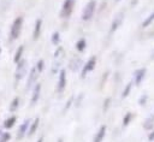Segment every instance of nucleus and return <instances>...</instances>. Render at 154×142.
<instances>
[{
    "mask_svg": "<svg viewBox=\"0 0 154 142\" xmlns=\"http://www.w3.org/2000/svg\"><path fill=\"white\" fill-rule=\"evenodd\" d=\"M22 28H23V17L18 16L14 18V20L11 25V29H10V40L11 41H16L19 37Z\"/></svg>",
    "mask_w": 154,
    "mask_h": 142,
    "instance_id": "f257e3e1",
    "label": "nucleus"
},
{
    "mask_svg": "<svg viewBox=\"0 0 154 142\" xmlns=\"http://www.w3.org/2000/svg\"><path fill=\"white\" fill-rule=\"evenodd\" d=\"M28 73V61L25 59H22L16 64V70H14V81L19 82L22 81L25 75Z\"/></svg>",
    "mask_w": 154,
    "mask_h": 142,
    "instance_id": "f03ea898",
    "label": "nucleus"
},
{
    "mask_svg": "<svg viewBox=\"0 0 154 142\" xmlns=\"http://www.w3.org/2000/svg\"><path fill=\"white\" fill-rule=\"evenodd\" d=\"M95 8H96V1H95V0H89V2H88V4L84 6V8H83L82 19H83V20H89V19H91V17L94 16Z\"/></svg>",
    "mask_w": 154,
    "mask_h": 142,
    "instance_id": "7ed1b4c3",
    "label": "nucleus"
},
{
    "mask_svg": "<svg viewBox=\"0 0 154 142\" xmlns=\"http://www.w3.org/2000/svg\"><path fill=\"white\" fill-rule=\"evenodd\" d=\"M75 7V0H64L61 11H60V17L61 18H69L73 11Z\"/></svg>",
    "mask_w": 154,
    "mask_h": 142,
    "instance_id": "20e7f679",
    "label": "nucleus"
},
{
    "mask_svg": "<svg viewBox=\"0 0 154 142\" xmlns=\"http://www.w3.org/2000/svg\"><path fill=\"white\" fill-rule=\"evenodd\" d=\"M38 76H40L38 70L36 69V66H32L31 70L29 71V76H28V81H26L25 88L26 89H30L32 85H35L36 82H37V79H38Z\"/></svg>",
    "mask_w": 154,
    "mask_h": 142,
    "instance_id": "39448f33",
    "label": "nucleus"
},
{
    "mask_svg": "<svg viewBox=\"0 0 154 142\" xmlns=\"http://www.w3.org/2000/svg\"><path fill=\"white\" fill-rule=\"evenodd\" d=\"M95 65H96V57L93 55V57H90V58L85 61V64H84V66H83V69H82V72H81V77L84 78L90 71L94 70Z\"/></svg>",
    "mask_w": 154,
    "mask_h": 142,
    "instance_id": "423d86ee",
    "label": "nucleus"
},
{
    "mask_svg": "<svg viewBox=\"0 0 154 142\" xmlns=\"http://www.w3.org/2000/svg\"><path fill=\"white\" fill-rule=\"evenodd\" d=\"M65 87H66V71L65 70H59L58 83H57V91L58 93H63Z\"/></svg>",
    "mask_w": 154,
    "mask_h": 142,
    "instance_id": "0eeeda50",
    "label": "nucleus"
},
{
    "mask_svg": "<svg viewBox=\"0 0 154 142\" xmlns=\"http://www.w3.org/2000/svg\"><path fill=\"white\" fill-rule=\"evenodd\" d=\"M29 125H30V120H29V119H25V120L19 125L18 131H17V138H18V140H22V138L26 135L28 129H29Z\"/></svg>",
    "mask_w": 154,
    "mask_h": 142,
    "instance_id": "6e6552de",
    "label": "nucleus"
},
{
    "mask_svg": "<svg viewBox=\"0 0 154 142\" xmlns=\"http://www.w3.org/2000/svg\"><path fill=\"white\" fill-rule=\"evenodd\" d=\"M40 94H41V84L40 83H36L34 85V89H32V93H31V99H30V105L31 106H34L38 101Z\"/></svg>",
    "mask_w": 154,
    "mask_h": 142,
    "instance_id": "1a4fd4ad",
    "label": "nucleus"
},
{
    "mask_svg": "<svg viewBox=\"0 0 154 142\" xmlns=\"http://www.w3.org/2000/svg\"><path fill=\"white\" fill-rule=\"evenodd\" d=\"M123 19H124V13L123 12H119L116 17H114V19H113V22H112V25H111V32H114L119 26H120V24L123 23Z\"/></svg>",
    "mask_w": 154,
    "mask_h": 142,
    "instance_id": "9d476101",
    "label": "nucleus"
},
{
    "mask_svg": "<svg viewBox=\"0 0 154 142\" xmlns=\"http://www.w3.org/2000/svg\"><path fill=\"white\" fill-rule=\"evenodd\" d=\"M144 76H146V69H138V70H136L135 73H134V81H135V84H136V85H140L141 82L143 81Z\"/></svg>",
    "mask_w": 154,
    "mask_h": 142,
    "instance_id": "9b49d317",
    "label": "nucleus"
},
{
    "mask_svg": "<svg viewBox=\"0 0 154 142\" xmlns=\"http://www.w3.org/2000/svg\"><path fill=\"white\" fill-rule=\"evenodd\" d=\"M41 28H42V19L38 18V19H36V22H35V26H34V31H32V40L36 41V40L40 37Z\"/></svg>",
    "mask_w": 154,
    "mask_h": 142,
    "instance_id": "f8f14e48",
    "label": "nucleus"
},
{
    "mask_svg": "<svg viewBox=\"0 0 154 142\" xmlns=\"http://www.w3.org/2000/svg\"><path fill=\"white\" fill-rule=\"evenodd\" d=\"M105 135H106V126L105 125H101L100 129H99V131L95 134L93 142H102V140L105 138Z\"/></svg>",
    "mask_w": 154,
    "mask_h": 142,
    "instance_id": "ddd939ff",
    "label": "nucleus"
},
{
    "mask_svg": "<svg viewBox=\"0 0 154 142\" xmlns=\"http://www.w3.org/2000/svg\"><path fill=\"white\" fill-rule=\"evenodd\" d=\"M38 124H40V119H38V118H35L34 122L30 123L26 135H28V136H32V135L36 132V130H37V128H38Z\"/></svg>",
    "mask_w": 154,
    "mask_h": 142,
    "instance_id": "4468645a",
    "label": "nucleus"
},
{
    "mask_svg": "<svg viewBox=\"0 0 154 142\" xmlns=\"http://www.w3.org/2000/svg\"><path fill=\"white\" fill-rule=\"evenodd\" d=\"M23 53H24V46L23 45H20V46H18V48L16 49V53H14V55H13V63L14 64H17L18 61H20L23 58Z\"/></svg>",
    "mask_w": 154,
    "mask_h": 142,
    "instance_id": "2eb2a0df",
    "label": "nucleus"
},
{
    "mask_svg": "<svg viewBox=\"0 0 154 142\" xmlns=\"http://www.w3.org/2000/svg\"><path fill=\"white\" fill-rule=\"evenodd\" d=\"M81 65H82V59H81V58H73V59L70 61V69H71L72 71L79 70Z\"/></svg>",
    "mask_w": 154,
    "mask_h": 142,
    "instance_id": "dca6fc26",
    "label": "nucleus"
},
{
    "mask_svg": "<svg viewBox=\"0 0 154 142\" xmlns=\"http://www.w3.org/2000/svg\"><path fill=\"white\" fill-rule=\"evenodd\" d=\"M16 120H17V117H16V116H12V117L7 118V119L4 122V128H5V129H12L13 125L16 124Z\"/></svg>",
    "mask_w": 154,
    "mask_h": 142,
    "instance_id": "f3484780",
    "label": "nucleus"
},
{
    "mask_svg": "<svg viewBox=\"0 0 154 142\" xmlns=\"http://www.w3.org/2000/svg\"><path fill=\"white\" fill-rule=\"evenodd\" d=\"M85 47H87V41H85V39H79V40L76 42V49H77L78 52H83V51L85 49Z\"/></svg>",
    "mask_w": 154,
    "mask_h": 142,
    "instance_id": "a211bd4d",
    "label": "nucleus"
},
{
    "mask_svg": "<svg viewBox=\"0 0 154 142\" xmlns=\"http://www.w3.org/2000/svg\"><path fill=\"white\" fill-rule=\"evenodd\" d=\"M64 58V48L59 46L54 52V60H63Z\"/></svg>",
    "mask_w": 154,
    "mask_h": 142,
    "instance_id": "6ab92c4d",
    "label": "nucleus"
},
{
    "mask_svg": "<svg viewBox=\"0 0 154 142\" xmlns=\"http://www.w3.org/2000/svg\"><path fill=\"white\" fill-rule=\"evenodd\" d=\"M18 107H19V97L16 96V97L12 100V102L10 103V111H11V112H14V111L18 110Z\"/></svg>",
    "mask_w": 154,
    "mask_h": 142,
    "instance_id": "aec40b11",
    "label": "nucleus"
},
{
    "mask_svg": "<svg viewBox=\"0 0 154 142\" xmlns=\"http://www.w3.org/2000/svg\"><path fill=\"white\" fill-rule=\"evenodd\" d=\"M154 126V119L153 118H147L144 122H143V128L146 130H152Z\"/></svg>",
    "mask_w": 154,
    "mask_h": 142,
    "instance_id": "412c9836",
    "label": "nucleus"
},
{
    "mask_svg": "<svg viewBox=\"0 0 154 142\" xmlns=\"http://www.w3.org/2000/svg\"><path fill=\"white\" fill-rule=\"evenodd\" d=\"M51 41L53 45H58L60 42V32L59 31H54L52 34V37H51Z\"/></svg>",
    "mask_w": 154,
    "mask_h": 142,
    "instance_id": "4be33fe9",
    "label": "nucleus"
},
{
    "mask_svg": "<svg viewBox=\"0 0 154 142\" xmlns=\"http://www.w3.org/2000/svg\"><path fill=\"white\" fill-rule=\"evenodd\" d=\"M11 140V134L10 132H4L0 135V142H8Z\"/></svg>",
    "mask_w": 154,
    "mask_h": 142,
    "instance_id": "5701e85b",
    "label": "nucleus"
},
{
    "mask_svg": "<svg viewBox=\"0 0 154 142\" xmlns=\"http://www.w3.org/2000/svg\"><path fill=\"white\" fill-rule=\"evenodd\" d=\"M153 20H154V12H153V13H150V14L148 16V18H147V19H146V20L142 23V26H143V28L148 26V25H149V24H150Z\"/></svg>",
    "mask_w": 154,
    "mask_h": 142,
    "instance_id": "b1692460",
    "label": "nucleus"
},
{
    "mask_svg": "<svg viewBox=\"0 0 154 142\" xmlns=\"http://www.w3.org/2000/svg\"><path fill=\"white\" fill-rule=\"evenodd\" d=\"M131 85H132V82L128 83V85L125 87V89H124V91H123V94H122V96H123V97H126V96L130 94V89H131Z\"/></svg>",
    "mask_w": 154,
    "mask_h": 142,
    "instance_id": "393cba45",
    "label": "nucleus"
},
{
    "mask_svg": "<svg viewBox=\"0 0 154 142\" xmlns=\"http://www.w3.org/2000/svg\"><path fill=\"white\" fill-rule=\"evenodd\" d=\"M131 117H132V114H131L130 112L125 114V117H124V120H123V125H124V126H126V125L130 123V120H131Z\"/></svg>",
    "mask_w": 154,
    "mask_h": 142,
    "instance_id": "a878e982",
    "label": "nucleus"
},
{
    "mask_svg": "<svg viewBox=\"0 0 154 142\" xmlns=\"http://www.w3.org/2000/svg\"><path fill=\"white\" fill-rule=\"evenodd\" d=\"M35 66H36V69L38 70V72L41 73V72H42V70H43V60H42V59H40Z\"/></svg>",
    "mask_w": 154,
    "mask_h": 142,
    "instance_id": "bb28decb",
    "label": "nucleus"
},
{
    "mask_svg": "<svg viewBox=\"0 0 154 142\" xmlns=\"http://www.w3.org/2000/svg\"><path fill=\"white\" fill-rule=\"evenodd\" d=\"M146 100H147V95L144 94V95H142V96L140 97V101H138V103H140V105H144V103H146Z\"/></svg>",
    "mask_w": 154,
    "mask_h": 142,
    "instance_id": "cd10ccee",
    "label": "nucleus"
},
{
    "mask_svg": "<svg viewBox=\"0 0 154 142\" xmlns=\"http://www.w3.org/2000/svg\"><path fill=\"white\" fill-rule=\"evenodd\" d=\"M72 100H73V97L71 96V97L69 99V101H67V103H66V105L64 106V111H67V110H69V107H70V105L72 103Z\"/></svg>",
    "mask_w": 154,
    "mask_h": 142,
    "instance_id": "c85d7f7f",
    "label": "nucleus"
},
{
    "mask_svg": "<svg viewBox=\"0 0 154 142\" xmlns=\"http://www.w3.org/2000/svg\"><path fill=\"white\" fill-rule=\"evenodd\" d=\"M148 140H149V141H154V130H153V132H150V134H149Z\"/></svg>",
    "mask_w": 154,
    "mask_h": 142,
    "instance_id": "c756f323",
    "label": "nucleus"
},
{
    "mask_svg": "<svg viewBox=\"0 0 154 142\" xmlns=\"http://www.w3.org/2000/svg\"><path fill=\"white\" fill-rule=\"evenodd\" d=\"M37 142H43V137H40V138L37 140Z\"/></svg>",
    "mask_w": 154,
    "mask_h": 142,
    "instance_id": "7c9ffc66",
    "label": "nucleus"
},
{
    "mask_svg": "<svg viewBox=\"0 0 154 142\" xmlns=\"http://www.w3.org/2000/svg\"><path fill=\"white\" fill-rule=\"evenodd\" d=\"M1 134H2V130H1V129H0V135H1Z\"/></svg>",
    "mask_w": 154,
    "mask_h": 142,
    "instance_id": "2f4dec72",
    "label": "nucleus"
},
{
    "mask_svg": "<svg viewBox=\"0 0 154 142\" xmlns=\"http://www.w3.org/2000/svg\"><path fill=\"white\" fill-rule=\"evenodd\" d=\"M117 1H119V0H117Z\"/></svg>",
    "mask_w": 154,
    "mask_h": 142,
    "instance_id": "473e14b6",
    "label": "nucleus"
}]
</instances>
